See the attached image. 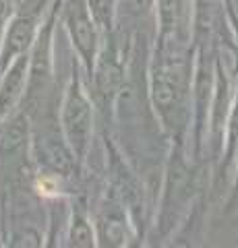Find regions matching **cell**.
<instances>
[{
	"label": "cell",
	"mask_w": 238,
	"mask_h": 248,
	"mask_svg": "<svg viewBox=\"0 0 238 248\" xmlns=\"http://www.w3.org/2000/svg\"><path fill=\"white\" fill-rule=\"evenodd\" d=\"M64 126H66L68 139H71L77 147H83L85 137L89 133V106L77 89L71 93V97H68V102H66Z\"/></svg>",
	"instance_id": "obj_1"
},
{
	"label": "cell",
	"mask_w": 238,
	"mask_h": 248,
	"mask_svg": "<svg viewBox=\"0 0 238 248\" xmlns=\"http://www.w3.org/2000/svg\"><path fill=\"white\" fill-rule=\"evenodd\" d=\"M68 25H71V33H73V40L85 56H91L94 52V44H95V33H94V27H91V19L83 6L81 0L71 6V13H68Z\"/></svg>",
	"instance_id": "obj_2"
},
{
	"label": "cell",
	"mask_w": 238,
	"mask_h": 248,
	"mask_svg": "<svg viewBox=\"0 0 238 248\" xmlns=\"http://www.w3.org/2000/svg\"><path fill=\"white\" fill-rule=\"evenodd\" d=\"M178 91H180V77L172 66H162L159 71H156L153 97H156V104L162 110L172 108V104L178 99Z\"/></svg>",
	"instance_id": "obj_3"
},
{
	"label": "cell",
	"mask_w": 238,
	"mask_h": 248,
	"mask_svg": "<svg viewBox=\"0 0 238 248\" xmlns=\"http://www.w3.org/2000/svg\"><path fill=\"white\" fill-rule=\"evenodd\" d=\"M33 40V21L32 19H17L9 31V44H6V58L13 54H21L29 48Z\"/></svg>",
	"instance_id": "obj_4"
},
{
	"label": "cell",
	"mask_w": 238,
	"mask_h": 248,
	"mask_svg": "<svg viewBox=\"0 0 238 248\" xmlns=\"http://www.w3.org/2000/svg\"><path fill=\"white\" fill-rule=\"evenodd\" d=\"M122 71L118 66V62H114L112 58L106 56L102 60V64L97 68V89L102 95H112L118 89L120 79H122Z\"/></svg>",
	"instance_id": "obj_5"
},
{
	"label": "cell",
	"mask_w": 238,
	"mask_h": 248,
	"mask_svg": "<svg viewBox=\"0 0 238 248\" xmlns=\"http://www.w3.org/2000/svg\"><path fill=\"white\" fill-rule=\"evenodd\" d=\"M23 66H25V62L21 60L19 64L9 73V79H6L4 87H2V93H0V114H2L6 108L13 104L15 97H17V93L21 89V83H23Z\"/></svg>",
	"instance_id": "obj_6"
},
{
	"label": "cell",
	"mask_w": 238,
	"mask_h": 248,
	"mask_svg": "<svg viewBox=\"0 0 238 248\" xmlns=\"http://www.w3.org/2000/svg\"><path fill=\"white\" fill-rule=\"evenodd\" d=\"M23 139H25V124H23V120H15L0 137V147L2 149H15L23 143Z\"/></svg>",
	"instance_id": "obj_7"
},
{
	"label": "cell",
	"mask_w": 238,
	"mask_h": 248,
	"mask_svg": "<svg viewBox=\"0 0 238 248\" xmlns=\"http://www.w3.org/2000/svg\"><path fill=\"white\" fill-rule=\"evenodd\" d=\"M180 9H182V0H162V19L168 27L178 25Z\"/></svg>",
	"instance_id": "obj_8"
},
{
	"label": "cell",
	"mask_w": 238,
	"mask_h": 248,
	"mask_svg": "<svg viewBox=\"0 0 238 248\" xmlns=\"http://www.w3.org/2000/svg\"><path fill=\"white\" fill-rule=\"evenodd\" d=\"M89 9L94 13L97 23L108 25L110 23V11H112V0H89Z\"/></svg>",
	"instance_id": "obj_9"
},
{
	"label": "cell",
	"mask_w": 238,
	"mask_h": 248,
	"mask_svg": "<svg viewBox=\"0 0 238 248\" xmlns=\"http://www.w3.org/2000/svg\"><path fill=\"white\" fill-rule=\"evenodd\" d=\"M73 244L75 246H91V232L83 219H77L75 228H73Z\"/></svg>",
	"instance_id": "obj_10"
},
{
	"label": "cell",
	"mask_w": 238,
	"mask_h": 248,
	"mask_svg": "<svg viewBox=\"0 0 238 248\" xmlns=\"http://www.w3.org/2000/svg\"><path fill=\"white\" fill-rule=\"evenodd\" d=\"M9 13H11V0H0V25L6 21Z\"/></svg>",
	"instance_id": "obj_11"
}]
</instances>
